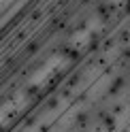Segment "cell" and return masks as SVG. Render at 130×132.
Masks as SVG:
<instances>
[{"instance_id":"obj_1","label":"cell","mask_w":130,"mask_h":132,"mask_svg":"<svg viewBox=\"0 0 130 132\" xmlns=\"http://www.w3.org/2000/svg\"><path fill=\"white\" fill-rule=\"evenodd\" d=\"M121 87H124V77H117L115 81H113V85L109 87V94H115V92H119Z\"/></svg>"},{"instance_id":"obj_3","label":"cell","mask_w":130,"mask_h":132,"mask_svg":"<svg viewBox=\"0 0 130 132\" xmlns=\"http://www.w3.org/2000/svg\"><path fill=\"white\" fill-rule=\"evenodd\" d=\"M126 11H128V13H130V2H128V4H126Z\"/></svg>"},{"instance_id":"obj_2","label":"cell","mask_w":130,"mask_h":132,"mask_svg":"<svg viewBox=\"0 0 130 132\" xmlns=\"http://www.w3.org/2000/svg\"><path fill=\"white\" fill-rule=\"evenodd\" d=\"M36 49H38L36 43H30V45H28V53H36Z\"/></svg>"}]
</instances>
